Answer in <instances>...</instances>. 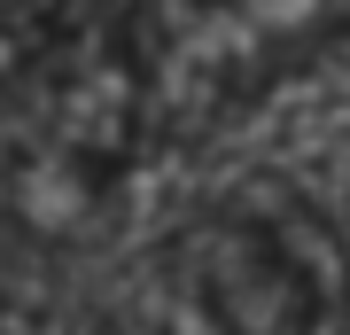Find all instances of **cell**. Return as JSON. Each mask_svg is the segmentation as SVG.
<instances>
[]
</instances>
